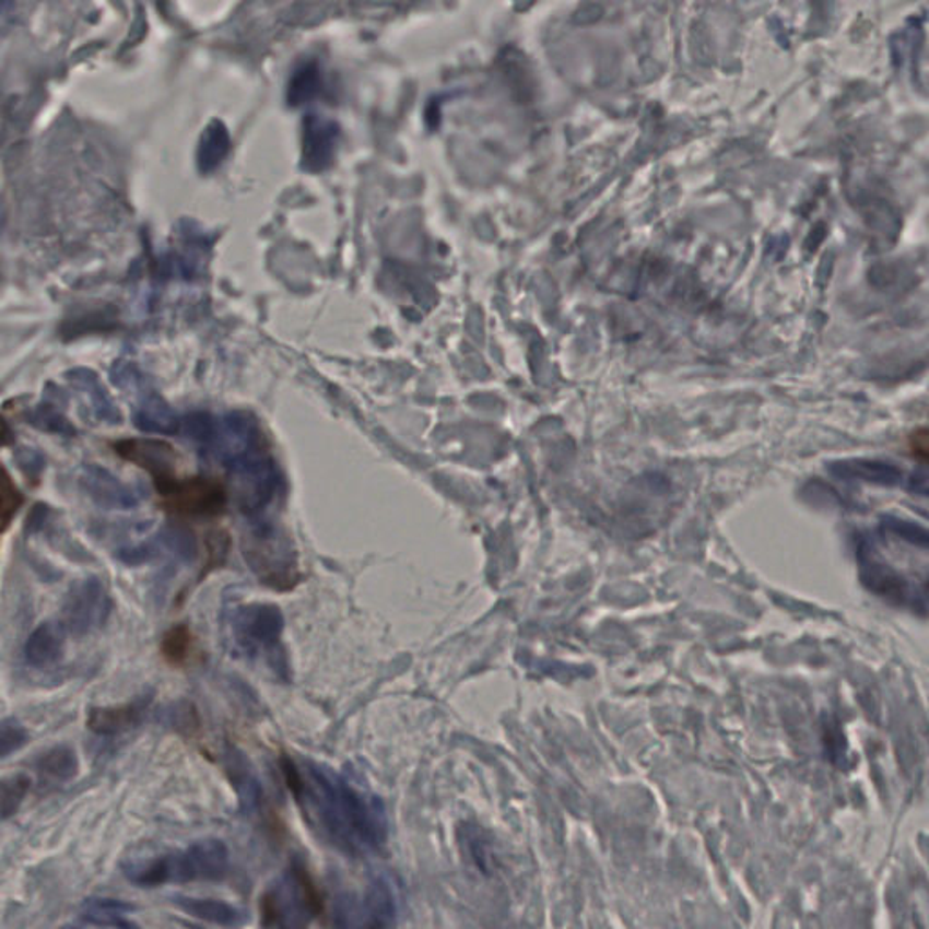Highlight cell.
<instances>
[{"label":"cell","mask_w":929,"mask_h":929,"mask_svg":"<svg viewBox=\"0 0 929 929\" xmlns=\"http://www.w3.org/2000/svg\"><path fill=\"white\" fill-rule=\"evenodd\" d=\"M364 914L367 919L373 920L376 925L385 926V928L395 929L396 917H398V908H396V897L392 893V887L389 882L378 877L371 881L369 886L365 890L364 903H362Z\"/></svg>","instance_id":"cell-11"},{"label":"cell","mask_w":929,"mask_h":929,"mask_svg":"<svg viewBox=\"0 0 929 929\" xmlns=\"http://www.w3.org/2000/svg\"><path fill=\"white\" fill-rule=\"evenodd\" d=\"M162 507L183 518H219L227 507L225 486L214 478H169L155 483Z\"/></svg>","instance_id":"cell-3"},{"label":"cell","mask_w":929,"mask_h":929,"mask_svg":"<svg viewBox=\"0 0 929 929\" xmlns=\"http://www.w3.org/2000/svg\"><path fill=\"white\" fill-rule=\"evenodd\" d=\"M162 656L173 667H183L191 656L192 634L187 625L173 626L162 639Z\"/></svg>","instance_id":"cell-16"},{"label":"cell","mask_w":929,"mask_h":929,"mask_svg":"<svg viewBox=\"0 0 929 929\" xmlns=\"http://www.w3.org/2000/svg\"><path fill=\"white\" fill-rule=\"evenodd\" d=\"M177 881H222L230 870V849L220 838H202L175 854Z\"/></svg>","instance_id":"cell-6"},{"label":"cell","mask_w":929,"mask_h":929,"mask_svg":"<svg viewBox=\"0 0 929 929\" xmlns=\"http://www.w3.org/2000/svg\"><path fill=\"white\" fill-rule=\"evenodd\" d=\"M460 844L465 857L470 860V865L475 866L483 873L491 870V848H489V844H486L485 837L478 826H474V824L461 826Z\"/></svg>","instance_id":"cell-15"},{"label":"cell","mask_w":929,"mask_h":929,"mask_svg":"<svg viewBox=\"0 0 929 929\" xmlns=\"http://www.w3.org/2000/svg\"><path fill=\"white\" fill-rule=\"evenodd\" d=\"M66 626L60 621H46L27 637L24 656L35 668H46L59 661L64 651Z\"/></svg>","instance_id":"cell-9"},{"label":"cell","mask_w":929,"mask_h":929,"mask_svg":"<svg viewBox=\"0 0 929 929\" xmlns=\"http://www.w3.org/2000/svg\"><path fill=\"white\" fill-rule=\"evenodd\" d=\"M37 768L54 779H71L79 772V759L73 748L55 746L38 759Z\"/></svg>","instance_id":"cell-14"},{"label":"cell","mask_w":929,"mask_h":929,"mask_svg":"<svg viewBox=\"0 0 929 929\" xmlns=\"http://www.w3.org/2000/svg\"><path fill=\"white\" fill-rule=\"evenodd\" d=\"M113 450L122 460L144 469L155 483L177 475V450L161 439H118L113 444Z\"/></svg>","instance_id":"cell-7"},{"label":"cell","mask_w":929,"mask_h":929,"mask_svg":"<svg viewBox=\"0 0 929 929\" xmlns=\"http://www.w3.org/2000/svg\"><path fill=\"white\" fill-rule=\"evenodd\" d=\"M27 422L32 423L33 427L46 433L60 434V436H75V427L71 425L64 416H60L55 411L40 409L32 416L27 418Z\"/></svg>","instance_id":"cell-20"},{"label":"cell","mask_w":929,"mask_h":929,"mask_svg":"<svg viewBox=\"0 0 929 929\" xmlns=\"http://www.w3.org/2000/svg\"><path fill=\"white\" fill-rule=\"evenodd\" d=\"M51 508L46 503H37V505H33L32 510H30V516L26 519V534L35 536L38 532H44V530L48 529L49 521H51Z\"/></svg>","instance_id":"cell-22"},{"label":"cell","mask_w":929,"mask_h":929,"mask_svg":"<svg viewBox=\"0 0 929 929\" xmlns=\"http://www.w3.org/2000/svg\"><path fill=\"white\" fill-rule=\"evenodd\" d=\"M173 901L187 915H192V917L211 922V925L224 926V928L246 925V914L242 909L235 908L233 904L224 903V901L195 897H175Z\"/></svg>","instance_id":"cell-10"},{"label":"cell","mask_w":929,"mask_h":929,"mask_svg":"<svg viewBox=\"0 0 929 929\" xmlns=\"http://www.w3.org/2000/svg\"><path fill=\"white\" fill-rule=\"evenodd\" d=\"M184 926H186L187 929H203V928H200V926H197V925H189V922H184Z\"/></svg>","instance_id":"cell-25"},{"label":"cell","mask_w":929,"mask_h":929,"mask_svg":"<svg viewBox=\"0 0 929 929\" xmlns=\"http://www.w3.org/2000/svg\"><path fill=\"white\" fill-rule=\"evenodd\" d=\"M24 503L22 492L16 489L5 467L0 465V534L10 527L11 521Z\"/></svg>","instance_id":"cell-18"},{"label":"cell","mask_w":929,"mask_h":929,"mask_svg":"<svg viewBox=\"0 0 929 929\" xmlns=\"http://www.w3.org/2000/svg\"><path fill=\"white\" fill-rule=\"evenodd\" d=\"M11 444H15V433H13V428L8 425L4 418L0 416V445Z\"/></svg>","instance_id":"cell-24"},{"label":"cell","mask_w":929,"mask_h":929,"mask_svg":"<svg viewBox=\"0 0 929 929\" xmlns=\"http://www.w3.org/2000/svg\"><path fill=\"white\" fill-rule=\"evenodd\" d=\"M318 818L332 840L348 851L376 849L384 844V808L353 790L337 775L310 772Z\"/></svg>","instance_id":"cell-1"},{"label":"cell","mask_w":929,"mask_h":929,"mask_svg":"<svg viewBox=\"0 0 929 929\" xmlns=\"http://www.w3.org/2000/svg\"><path fill=\"white\" fill-rule=\"evenodd\" d=\"M82 491L92 497L98 507L107 510H129L139 507L144 492L129 481H124L111 470L101 465H84L81 470Z\"/></svg>","instance_id":"cell-5"},{"label":"cell","mask_w":929,"mask_h":929,"mask_svg":"<svg viewBox=\"0 0 929 929\" xmlns=\"http://www.w3.org/2000/svg\"><path fill=\"white\" fill-rule=\"evenodd\" d=\"M27 743L26 728L21 722L8 719L0 722V757H8L11 753L19 752Z\"/></svg>","instance_id":"cell-21"},{"label":"cell","mask_w":929,"mask_h":929,"mask_svg":"<svg viewBox=\"0 0 929 929\" xmlns=\"http://www.w3.org/2000/svg\"><path fill=\"white\" fill-rule=\"evenodd\" d=\"M32 780L26 775H11L0 780V819L15 815L21 808Z\"/></svg>","instance_id":"cell-17"},{"label":"cell","mask_w":929,"mask_h":929,"mask_svg":"<svg viewBox=\"0 0 929 929\" xmlns=\"http://www.w3.org/2000/svg\"><path fill=\"white\" fill-rule=\"evenodd\" d=\"M13 456H15L16 469L26 475L30 483L37 485L46 470V456L32 447H19Z\"/></svg>","instance_id":"cell-19"},{"label":"cell","mask_w":929,"mask_h":929,"mask_svg":"<svg viewBox=\"0 0 929 929\" xmlns=\"http://www.w3.org/2000/svg\"><path fill=\"white\" fill-rule=\"evenodd\" d=\"M280 764H282L283 777H285L289 790L293 791L296 799H302L305 796V783L299 777L298 769H296L293 761L289 757H282Z\"/></svg>","instance_id":"cell-23"},{"label":"cell","mask_w":929,"mask_h":929,"mask_svg":"<svg viewBox=\"0 0 929 929\" xmlns=\"http://www.w3.org/2000/svg\"><path fill=\"white\" fill-rule=\"evenodd\" d=\"M320 895L302 865H294L262 897L266 929H305L320 914Z\"/></svg>","instance_id":"cell-2"},{"label":"cell","mask_w":929,"mask_h":929,"mask_svg":"<svg viewBox=\"0 0 929 929\" xmlns=\"http://www.w3.org/2000/svg\"><path fill=\"white\" fill-rule=\"evenodd\" d=\"M148 701L140 699L120 706H93L87 712V728L98 736H118L137 727L144 717Z\"/></svg>","instance_id":"cell-8"},{"label":"cell","mask_w":929,"mask_h":929,"mask_svg":"<svg viewBox=\"0 0 929 929\" xmlns=\"http://www.w3.org/2000/svg\"><path fill=\"white\" fill-rule=\"evenodd\" d=\"M840 472L837 474L846 475V478H860V480L871 481V483H886V485H895L901 480V470L893 465L881 463V461H846L838 463Z\"/></svg>","instance_id":"cell-13"},{"label":"cell","mask_w":929,"mask_h":929,"mask_svg":"<svg viewBox=\"0 0 929 929\" xmlns=\"http://www.w3.org/2000/svg\"><path fill=\"white\" fill-rule=\"evenodd\" d=\"M131 906L124 904L122 901H113V898H92L87 901L82 912V917L87 922L96 926H111L117 929H140L133 925L131 920L126 919Z\"/></svg>","instance_id":"cell-12"},{"label":"cell","mask_w":929,"mask_h":929,"mask_svg":"<svg viewBox=\"0 0 929 929\" xmlns=\"http://www.w3.org/2000/svg\"><path fill=\"white\" fill-rule=\"evenodd\" d=\"M113 603L104 583L96 576L73 583L66 593L62 625L73 636H87L106 625Z\"/></svg>","instance_id":"cell-4"}]
</instances>
